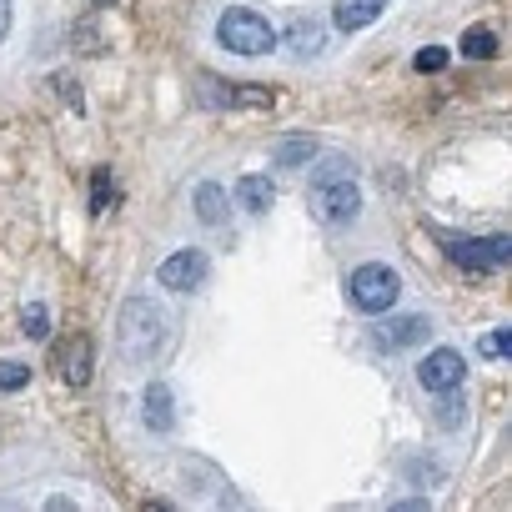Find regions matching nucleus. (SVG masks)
<instances>
[{
  "label": "nucleus",
  "mask_w": 512,
  "mask_h": 512,
  "mask_svg": "<svg viewBox=\"0 0 512 512\" xmlns=\"http://www.w3.org/2000/svg\"><path fill=\"white\" fill-rule=\"evenodd\" d=\"M116 342H121V357L126 362H161L166 347H171V317L161 302L151 297H131L121 307V322H116Z\"/></svg>",
  "instance_id": "1"
},
{
  "label": "nucleus",
  "mask_w": 512,
  "mask_h": 512,
  "mask_svg": "<svg viewBox=\"0 0 512 512\" xmlns=\"http://www.w3.org/2000/svg\"><path fill=\"white\" fill-rule=\"evenodd\" d=\"M307 206H312V216H317L322 226H347V221H357V211H362V186H357L352 161L332 156V161L312 176Z\"/></svg>",
  "instance_id": "2"
},
{
  "label": "nucleus",
  "mask_w": 512,
  "mask_h": 512,
  "mask_svg": "<svg viewBox=\"0 0 512 512\" xmlns=\"http://www.w3.org/2000/svg\"><path fill=\"white\" fill-rule=\"evenodd\" d=\"M216 41H221L226 51H236V56H267V51L277 46V31H272L267 16H256V11H246V6H231V11H221V21H216Z\"/></svg>",
  "instance_id": "3"
},
{
  "label": "nucleus",
  "mask_w": 512,
  "mask_h": 512,
  "mask_svg": "<svg viewBox=\"0 0 512 512\" xmlns=\"http://www.w3.org/2000/svg\"><path fill=\"white\" fill-rule=\"evenodd\" d=\"M397 292H402V282H397V272H392L387 262H362V267L347 277V297H352V307L367 312V317L392 312V307H397Z\"/></svg>",
  "instance_id": "4"
},
{
  "label": "nucleus",
  "mask_w": 512,
  "mask_h": 512,
  "mask_svg": "<svg viewBox=\"0 0 512 512\" xmlns=\"http://www.w3.org/2000/svg\"><path fill=\"white\" fill-rule=\"evenodd\" d=\"M447 256L472 272H502L512 246H507V236H472V241H447Z\"/></svg>",
  "instance_id": "5"
},
{
  "label": "nucleus",
  "mask_w": 512,
  "mask_h": 512,
  "mask_svg": "<svg viewBox=\"0 0 512 512\" xmlns=\"http://www.w3.org/2000/svg\"><path fill=\"white\" fill-rule=\"evenodd\" d=\"M156 282L166 292H196L206 282V251L201 246H186V251H171L166 262L156 267Z\"/></svg>",
  "instance_id": "6"
},
{
  "label": "nucleus",
  "mask_w": 512,
  "mask_h": 512,
  "mask_svg": "<svg viewBox=\"0 0 512 512\" xmlns=\"http://www.w3.org/2000/svg\"><path fill=\"white\" fill-rule=\"evenodd\" d=\"M462 377H467V362H462V352H452V347L427 352V357H422V367H417V382H422L432 397L457 392V387H462Z\"/></svg>",
  "instance_id": "7"
},
{
  "label": "nucleus",
  "mask_w": 512,
  "mask_h": 512,
  "mask_svg": "<svg viewBox=\"0 0 512 512\" xmlns=\"http://www.w3.org/2000/svg\"><path fill=\"white\" fill-rule=\"evenodd\" d=\"M427 337H432L427 317H392V312H387V322L372 332V342H377L382 352H407V347H422Z\"/></svg>",
  "instance_id": "8"
},
{
  "label": "nucleus",
  "mask_w": 512,
  "mask_h": 512,
  "mask_svg": "<svg viewBox=\"0 0 512 512\" xmlns=\"http://www.w3.org/2000/svg\"><path fill=\"white\" fill-rule=\"evenodd\" d=\"M141 417H146L151 432H171V427H176V397H171L166 382H151V387H146V397H141Z\"/></svg>",
  "instance_id": "9"
},
{
  "label": "nucleus",
  "mask_w": 512,
  "mask_h": 512,
  "mask_svg": "<svg viewBox=\"0 0 512 512\" xmlns=\"http://www.w3.org/2000/svg\"><path fill=\"white\" fill-rule=\"evenodd\" d=\"M387 11V0H337V6H332V21H337V31H367L377 16Z\"/></svg>",
  "instance_id": "10"
},
{
  "label": "nucleus",
  "mask_w": 512,
  "mask_h": 512,
  "mask_svg": "<svg viewBox=\"0 0 512 512\" xmlns=\"http://www.w3.org/2000/svg\"><path fill=\"white\" fill-rule=\"evenodd\" d=\"M272 201H277V186H272L267 176H241V181H236V206H241L246 216H267Z\"/></svg>",
  "instance_id": "11"
},
{
  "label": "nucleus",
  "mask_w": 512,
  "mask_h": 512,
  "mask_svg": "<svg viewBox=\"0 0 512 512\" xmlns=\"http://www.w3.org/2000/svg\"><path fill=\"white\" fill-rule=\"evenodd\" d=\"M191 206H196V216H201V226H226V186L221 181H201L196 186V196H191Z\"/></svg>",
  "instance_id": "12"
},
{
  "label": "nucleus",
  "mask_w": 512,
  "mask_h": 512,
  "mask_svg": "<svg viewBox=\"0 0 512 512\" xmlns=\"http://www.w3.org/2000/svg\"><path fill=\"white\" fill-rule=\"evenodd\" d=\"M61 377H66V387H86L91 382V337H76L61 352Z\"/></svg>",
  "instance_id": "13"
},
{
  "label": "nucleus",
  "mask_w": 512,
  "mask_h": 512,
  "mask_svg": "<svg viewBox=\"0 0 512 512\" xmlns=\"http://www.w3.org/2000/svg\"><path fill=\"white\" fill-rule=\"evenodd\" d=\"M287 46H292V56L307 61V56H322V51H327V36H322V26L307 16V21H297V26L287 31Z\"/></svg>",
  "instance_id": "14"
},
{
  "label": "nucleus",
  "mask_w": 512,
  "mask_h": 512,
  "mask_svg": "<svg viewBox=\"0 0 512 512\" xmlns=\"http://www.w3.org/2000/svg\"><path fill=\"white\" fill-rule=\"evenodd\" d=\"M312 156H317V141L312 136H292V141L277 146V166H287V171H302Z\"/></svg>",
  "instance_id": "15"
},
{
  "label": "nucleus",
  "mask_w": 512,
  "mask_h": 512,
  "mask_svg": "<svg viewBox=\"0 0 512 512\" xmlns=\"http://www.w3.org/2000/svg\"><path fill=\"white\" fill-rule=\"evenodd\" d=\"M462 56H467V61H492V56H497V36H492L487 26H472V31L462 36Z\"/></svg>",
  "instance_id": "16"
},
{
  "label": "nucleus",
  "mask_w": 512,
  "mask_h": 512,
  "mask_svg": "<svg viewBox=\"0 0 512 512\" xmlns=\"http://www.w3.org/2000/svg\"><path fill=\"white\" fill-rule=\"evenodd\" d=\"M31 387V367L26 362H0V392H21Z\"/></svg>",
  "instance_id": "17"
},
{
  "label": "nucleus",
  "mask_w": 512,
  "mask_h": 512,
  "mask_svg": "<svg viewBox=\"0 0 512 512\" xmlns=\"http://www.w3.org/2000/svg\"><path fill=\"white\" fill-rule=\"evenodd\" d=\"M231 101L246 111H262V106H272V91L267 86H231Z\"/></svg>",
  "instance_id": "18"
},
{
  "label": "nucleus",
  "mask_w": 512,
  "mask_h": 512,
  "mask_svg": "<svg viewBox=\"0 0 512 512\" xmlns=\"http://www.w3.org/2000/svg\"><path fill=\"white\" fill-rule=\"evenodd\" d=\"M21 327H26V337H36V342H41V337L51 332V317H46V307H41V302H31V307L21 312Z\"/></svg>",
  "instance_id": "19"
},
{
  "label": "nucleus",
  "mask_w": 512,
  "mask_h": 512,
  "mask_svg": "<svg viewBox=\"0 0 512 512\" xmlns=\"http://www.w3.org/2000/svg\"><path fill=\"white\" fill-rule=\"evenodd\" d=\"M477 347H482V357H492V362H497V357H507V352H512V332H507V327H497V332H487Z\"/></svg>",
  "instance_id": "20"
},
{
  "label": "nucleus",
  "mask_w": 512,
  "mask_h": 512,
  "mask_svg": "<svg viewBox=\"0 0 512 512\" xmlns=\"http://www.w3.org/2000/svg\"><path fill=\"white\" fill-rule=\"evenodd\" d=\"M412 66H417L422 76H432V71H442V66H447V51H442V46H422V51L412 56Z\"/></svg>",
  "instance_id": "21"
},
{
  "label": "nucleus",
  "mask_w": 512,
  "mask_h": 512,
  "mask_svg": "<svg viewBox=\"0 0 512 512\" xmlns=\"http://www.w3.org/2000/svg\"><path fill=\"white\" fill-rule=\"evenodd\" d=\"M6 31H11V0H0V41H6Z\"/></svg>",
  "instance_id": "22"
},
{
  "label": "nucleus",
  "mask_w": 512,
  "mask_h": 512,
  "mask_svg": "<svg viewBox=\"0 0 512 512\" xmlns=\"http://www.w3.org/2000/svg\"><path fill=\"white\" fill-rule=\"evenodd\" d=\"M91 6H116V0H91Z\"/></svg>",
  "instance_id": "23"
}]
</instances>
